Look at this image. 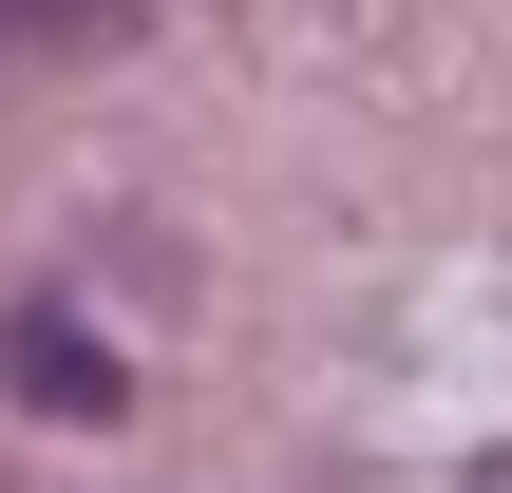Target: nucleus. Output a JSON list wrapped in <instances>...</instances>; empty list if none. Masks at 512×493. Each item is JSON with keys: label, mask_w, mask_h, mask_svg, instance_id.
<instances>
[{"label": "nucleus", "mask_w": 512, "mask_h": 493, "mask_svg": "<svg viewBox=\"0 0 512 493\" xmlns=\"http://www.w3.org/2000/svg\"><path fill=\"white\" fill-rule=\"evenodd\" d=\"M0 361H19V399H38V418H114V361H95V342H76L57 304H38V323H19Z\"/></svg>", "instance_id": "1"}]
</instances>
